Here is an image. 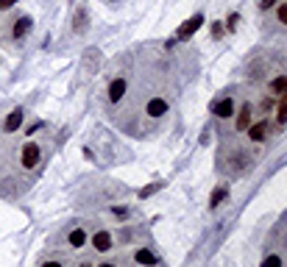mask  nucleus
<instances>
[{"instance_id":"obj_1","label":"nucleus","mask_w":287,"mask_h":267,"mask_svg":"<svg viewBox=\"0 0 287 267\" xmlns=\"http://www.w3.org/2000/svg\"><path fill=\"white\" fill-rule=\"evenodd\" d=\"M201 22H204V14H193L187 22H181V28L176 31V42H184V39H190L195 31L201 28Z\"/></svg>"},{"instance_id":"obj_2","label":"nucleus","mask_w":287,"mask_h":267,"mask_svg":"<svg viewBox=\"0 0 287 267\" xmlns=\"http://www.w3.org/2000/svg\"><path fill=\"white\" fill-rule=\"evenodd\" d=\"M39 156H42L39 145H37V142H28V145L22 147V167L34 170V167H37V162H39Z\"/></svg>"},{"instance_id":"obj_3","label":"nucleus","mask_w":287,"mask_h":267,"mask_svg":"<svg viewBox=\"0 0 287 267\" xmlns=\"http://www.w3.org/2000/svg\"><path fill=\"white\" fill-rule=\"evenodd\" d=\"M22 117H25V111H22V109H14V111H9V117L3 120V131L14 134L17 128L22 126Z\"/></svg>"},{"instance_id":"obj_4","label":"nucleus","mask_w":287,"mask_h":267,"mask_svg":"<svg viewBox=\"0 0 287 267\" xmlns=\"http://www.w3.org/2000/svg\"><path fill=\"white\" fill-rule=\"evenodd\" d=\"M212 111L220 117V120H226V117H231V114H234V100H231V98L218 100V103H212Z\"/></svg>"},{"instance_id":"obj_5","label":"nucleus","mask_w":287,"mask_h":267,"mask_svg":"<svg viewBox=\"0 0 287 267\" xmlns=\"http://www.w3.org/2000/svg\"><path fill=\"white\" fill-rule=\"evenodd\" d=\"M229 167H231V170H237V173H246V170L251 167V156H248V153H243V151H237V153H234V159L229 162Z\"/></svg>"},{"instance_id":"obj_6","label":"nucleus","mask_w":287,"mask_h":267,"mask_svg":"<svg viewBox=\"0 0 287 267\" xmlns=\"http://www.w3.org/2000/svg\"><path fill=\"white\" fill-rule=\"evenodd\" d=\"M31 25H34L31 17H20V20L14 22V28H11V37H14V39H22L28 31H31Z\"/></svg>"},{"instance_id":"obj_7","label":"nucleus","mask_w":287,"mask_h":267,"mask_svg":"<svg viewBox=\"0 0 287 267\" xmlns=\"http://www.w3.org/2000/svg\"><path fill=\"white\" fill-rule=\"evenodd\" d=\"M125 89H128L125 78H115V81H112V84H109V100H112V103H117V100L123 98V95H125Z\"/></svg>"},{"instance_id":"obj_8","label":"nucleus","mask_w":287,"mask_h":267,"mask_svg":"<svg viewBox=\"0 0 287 267\" xmlns=\"http://www.w3.org/2000/svg\"><path fill=\"white\" fill-rule=\"evenodd\" d=\"M92 245L98 248L100 253L109 251V248H112V234H109V231H98V234L92 236Z\"/></svg>"},{"instance_id":"obj_9","label":"nucleus","mask_w":287,"mask_h":267,"mask_svg":"<svg viewBox=\"0 0 287 267\" xmlns=\"http://www.w3.org/2000/svg\"><path fill=\"white\" fill-rule=\"evenodd\" d=\"M248 136H251L254 142H262V139L268 136V123H265V120H259L256 126H248Z\"/></svg>"},{"instance_id":"obj_10","label":"nucleus","mask_w":287,"mask_h":267,"mask_svg":"<svg viewBox=\"0 0 287 267\" xmlns=\"http://www.w3.org/2000/svg\"><path fill=\"white\" fill-rule=\"evenodd\" d=\"M148 114H151V117H162L165 114V111H167V103H165V100L162 98H153V100H148Z\"/></svg>"},{"instance_id":"obj_11","label":"nucleus","mask_w":287,"mask_h":267,"mask_svg":"<svg viewBox=\"0 0 287 267\" xmlns=\"http://www.w3.org/2000/svg\"><path fill=\"white\" fill-rule=\"evenodd\" d=\"M251 111H254V109H251L248 103L240 109V114H237V131H246V128L251 126Z\"/></svg>"},{"instance_id":"obj_12","label":"nucleus","mask_w":287,"mask_h":267,"mask_svg":"<svg viewBox=\"0 0 287 267\" xmlns=\"http://www.w3.org/2000/svg\"><path fill=\"white\" fill-rule=\"evenodd\" d=\"M137 264H142V267H153L156 264V256H153L151 251H148V248H142V251H137Z\"/></svg>"},{"instance_id":"obj_13","label":"nucleus","mask_w":287,"mask_h":267,"mask_svg":"<svg viewBox=\"0 0 287 267\" xmlns=\"http://www.w3.org/2000/svg\"><path fill=\"white\" fill-rule=\"evenodd\" d=\"M226 198H229V187H218V189L212 192V200H209V206L215 209V206H220Z\"/></svg>"},{"instance_id":"obj_14","label":"nucleus","mask_w":287,"mask_h":267,"mask_svg":"<svg viewBox=\"0 0 287 267\" xmlns=\"http://www.w3.org/2000/svg\"><path fill=\"white\" fill-rule=\"evenodd\" d=\"M271 92L273 95H287V75H279V78L271 81Z\"/></svg>"},{"instance_id":"obj_15","label":"nucleus","mask_w":287,"mask_h":267,"mask_svg":"<svg viewBox=\"0 0 287 267\" xmlns=\"http://www.w3.org/2000/svg\"><path fill=\"white\" fill-rule=\"evenodd\" d=\"M84 242H87V234H84V228L70 231V245H73V248H81Z\"/></svg>"},{"instance_id":"obj_16","label":"nucleus","mask_w":287,"mask_h":267,"mask_svg":"<svg viewBox=\"0 0 287 267\" xmlns=\"http://www.w3.org/2000/svg\"><path fill=\"white\" fill-rule=\"evenodd\" d=\"M276 123L279 126L287 123V95H282V103H279V109H276Z\"/></svg>"},{"instance_id":"obj_17","label":"nucleus","mask_w":287,"mask_h":267,"mask_svg":"<svg viewBox=\"0 0 287 267\" xmlns=\"http://www.w3.org/2000/svg\"><path fill=\"white\" fill-rule=\"evenodd\" d=\"M75 34H81V31H87V11H79L75 14Z\"/></svg>"},{"instance_id":"obj_18","label":"nucleus","mask_w":287,"mask_h":267,"mask_svg":"<svg viewBox=\"0 0 287 267\" xmlns=\"http://www.w3.org/2000/svg\"><path fill=\"white\" fill-rule=\"evenodd\" d=\"M159 189H162V184H148V187H142V189H140V198H148V195L159 192Z\"/></svg>"},{"instance_id":"obj_19","label":"nucleus","mask_w":287,"mask_h":267,"mask_svg":"<svg viewBox=\"0 0 287 267\" xmlns=\"http://www.w3.org/2000/svg\"><path fill=\"white\" fill-rule=\"evenodd\" d=\"M262 267H282V256H276V253H271V256H265V262Z\"/></svg>"},{"instance_id":"obj_20","label":"nucleus","mask_w":287,"mask_h":267,"mask_svg":"<svg viewBox=\"0 0 287 267\" xmlns=\"http://www.w3.org/2000/svg\"><path fill=\"white\" fill-rule=\"evenodd\" d=\"M237 25H240V14H229V20H226V28H229V31H237Z\"/></svg>"},{"instance_id":"obj_21","label":"nucleus","mask_w":287,"mask_h":267,"mask_svg":"<svg viewBox=\"0 0 287 267\" xmlns=\"http://www.w3.org/2000/svg\"><path fill=\"white\" fill-rule=\"evenodd\" d=\"M279 22H282V25H287V3L279 6Z\"/></svg>"},{"instance_id":"obj_22","label":"nucleus","mask_w":287,"mask_h":267,"mask_svg":"<svg viewBox=\"0 0 287 267\" xmlns=\"http://www.w3.org/2000/svg\"><path fill=\"white\" fill-rule=\"evenodd\" d=\"M212 37H215V39L223 37V25H220V22H212Z\"/></svg>"},{"instance_id":"obj_23","label":"nucleus","mask_w":287,"mask_h":267,"mask_svg":"<svg viewBox=\"0 0 287 267\" xmlns=\"http://www.w3.org/2000/svg\"><path fill=\"white\" fill-rule=\"evenodd\" d=\"M276 6V0H259V11H268V9H273Z\"/></svg>"},{"instance_id":"obj_24","label":"nucleus","mask_w":287,"mask_h":267,"mask_svg":"<svg viewBox=\"0 0 287 267\" xmlns=\"http://www.w3.org/2000/svg\"><path fill=\"white\" fill-rule=\"evenodd\" d=\"M112 212H115L117 217H128V209H123V206H115V209H112Z\"/></svg>"},{"instance_id":"obj_25","label":"nucleus","mask_w":287,"mask_h":267,"mask_svg":"<svg viewBox=\"0 0 287 267\" xmlns=\"http://www.w3.org/2000/svg\"><path fill=\"white\" fill-rule=\"evenodd\" d=\"M39 128H42V123H34V126H28V131H25V134H28V136H31V134H37V131H39Z\"/></svg>"},{"instance_id":"obj_26","label":"nucleus","mask_w":287,"mask_h":267,"mask_svg":"<svg viewBox=\"0 0 287 267\" xmlns=\"http://www.w3.org/2000/svg\"><path fill=\"white\" fill-rule=\"evenodd\" d=\"M14 3H17V0H0V9H11Z\"/></svg>"},{"instance_id":"obj_27","label":"nucleus","mask_w":287,"mask_h":267,"mask_svg":"<svg viewBox=\"0 0 287 267\" xmlns=\"http://www.w3.org/2000/svg\"><path fill=\"white\" fill-rule=\"evenodd\" d=\"M42 267H62V262H45Z\"/></svg>"},{"instance_id":"obj_28","label":"nucleus","mask_w":287,"mask_h":267,"mask_svg":"<svg viewBox=\"0 0 287 267\" xmlns=\"http://www.w3.org/2000/svg\"><path fill=\"white\" fill-rule=\"evenodd\" d=\"M98 267H117V264H112V262H106V264H98Z\"/></svg>"},{"instance_id":"obj_29","label":"nucleus","mask_w":287,"mask_h":267,"mask_svg":"<svg viewBox=\"0 0 287 267\" xmlns=\"http://www.w3.org/2000/svg\"><path fill=\"white\" fill-rule=\"evenodd\" d=\"M81 267H95V264H89V262H84V264H81Z\"/></svg>"}]
</instances>
